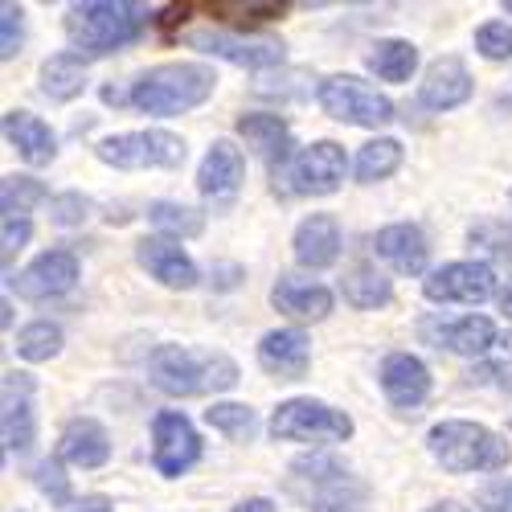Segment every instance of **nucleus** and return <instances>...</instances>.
<instances>
[{
    "label": "nucleus",
    "instance_id": "37998d69",
    "mask_svg": "<svg viewBox=\"0 0 512 512\" xmlns=\"http://www.w3.org/2000/svg\"><path fill=\"white\" fill-rule=\"evenodd\" d=\"M496 304H500V312H504V316L512 320V279H508V283L500 287V295H496Z\"/></svg>",
    "mask_w": 512,
    "mask_h": 512
},
{
    "label": "nucleus",
    "instance_id": "6e6552de",
    "mask_svg": "<svg viewBox=\"0 0 512 512\" xmlns=\"http://www.w3.org/2000/svg\"><path fill=\"white\" fill-rule=\"evenodd\" d=\"M271 435L283 443H345L353 418L316 398H291L271 414Z\"/></svg>",
    "mask_w": 512,
    "mask_h": 512
},
{
    "label": "nucleus",
    "instance_id": "a878e982",
    "mask_svg": "<svg viewBox=\"0 0 512 512\" xmlns=\"http://www.w3.org/2000/svg\"><path fill=\"white\" fill-rule=\"evenodd\" d=\"M87 91V62L78 54H54L41 62V95L50 103H70Z\"/></svg>",
    "mask_w": 512,
    "mask_h": 512
},
{
    "label": "nucleus",
    "instance_id": "39448f33",
    "mask_svg": "<svg viewBox=\"0 0 512 512\" xmlns=\"http://www.w3.org/2000/svg\"><path fill=\"white\" fill-rule=\"evenodd\" d=\"M426 451L435 455V463H443L447 472H459V476L463 472H504L512 459V447L496 431H488L480 422H463V418L431 426Z\"/></svg>",
    "mask_w": 512,
    "mask_h": 512
},
{
    "label": "nucleus",
    "instance_id": "c03bdc74",
    "mask_svg": "<svg viewBox=\"0 0 512 512\" xmlns=\"http://www.w3.org/2000/svg\"><path fill=\"white\" fill-rule=\"evenodd\" d=\"M492 377H500L496 369H480V373H472V381H480V386H484V381H492ZM496 386L500 390H512V381H496Z\"/></svg>",
    "mask_w": 512,
    "mask_h": 512
},
{
    "label": "nucleus",
    "instance_id": "9d476101",
    "mask_svg": "<svg viewBox=\"0 0 512 512\" xmlns=\"http://www.w3.org/2000/svg\"><path fill=\"white\" fill-rule=\"evenodd\" d=\"M201 459V435L181 410H160L152 422V463L156 472L177 480Z\"/></svg>",
    "mask_w": 512,
    "mask_h": 512
},
{
    "label": "nucleus",
    "instance_id": "423d86ee",
    "mask_svg": "<svg viewBox=\"0 0 512 512\" xmlns=\"http://www.w3.org/2000/svg\"><path fill=\"white\" fill-rule=\"evenodd\" d=\"M316 103L328 119L349 127H386L394 119V103L357 74H328L316 87Z\"/></svg>",
    "mask_w": 512,
    "mask_h": 512
},
{
    "label": "nucleus",
    "instance_id": "20e7f679",
    "mask_svg": "<svg viewBox=\"0 0 512 512\" xmlns=\"http://www.w3.org/2000/svg\"><path fill=\"white\" fill-rule=\"evenodd\" d=\"M213 87H218V78H213L209 66L201 62H168V66H156V70H144L127 99H132L136 111L144 115H185L193 107H201Z\"/></svg>",
    "mask_w": 512,
    "mask_h": 512
},
{
    "label": "nucleus",
    "instance_id": "473e14b6",
    "mask_svg": "<svg viewBox=\"0 0 512 512\" xmlns=\"http://www.w3.org/2000/svg\"><path fill=\"white\" fill-rule=\"evenodd\" d=\"M17 353H21L29 365L58 357V353H62V328L50 324V320H33V324H25L21 336H17Z\"/></svg>",
    "mask_w": 512,
    "mask_h": 512
},
{
    "label": "nucleus",
    "instance_id": "9b49d317",
    "mask_svg": "<svg viewBox=\"0 0 512 512\" xmlns=\"http://www.w3.org/2000/svg\"><path fill=\"white\" fill-rule=\"evenodd\" d=\"M422 295L431 304H484L496 291V271L488 263H447L422 279Z\"/></svg>",
    "mask_w": 512,
    "mask_h": 512
},
{
    "label": "nucleus",
    "instance_id": "ea45409f",
    "mask_svg": "<svg viewBox=\"0 0 512 512\" xmlns=\"http://www.w3.org/2000/svg\"><path fill=\"white\" fill-rule=\"evenodd\" d=\"M480 508L484 512H512V480H496L480 492Z\"/></svg>",
    "mask_w": 512,
    "mask_h": 512
},
{
    "label": "nucleus",
    "instance_id": "2eb2a0df",
    "mask_svg": "<svg viewBox=\"0 0 512 512\" xmlns=\"http://www.w3.org/2000/svg\"><path fill=\"white\" fill-rule=\"evenodd\" d=\"M136 259H140V267L152 275V279H160L164 287H173V291H189V287H197V263L185 254V246L177 242V238H164V234H156V238H140V246H136Z\"/></svg>",
    "mask_w": 512,
    "mask_h": 512
},
{
    "label": "nucleus",
    "instance_id": "cd10ccee",
    "mask_svg": "<svg viewBox=\"0 0 512 512\" xmlns=\"http://www.w3.org/2000/svg\"><path fill=\"white\" fill-rule=\"evenodd\" d=\"M439 345H447L459 357H480L492 345H500V340H496V328H492L488 316H463V320H455L439 332Z\"/></svg>",
    "mask_w": 512,
    "mask_h": 512
},
{
    "label": "nucleus",
    "instance_id": "a18cd8bd",
    "mask_svg": "<svg viewBox=\"0 0 512 512\" xmlns=\"http://www.w3.org/2000/svg\"><path fill=\"white\" fill-rule=\"evenodd\" d=\"M426 512H467V508H463L459 500H439V504H431Z\"/></svg>",
    "mask_w": 512,
    "mask_h": 512
},
{
    "label": "nucleus",
    "instance_id": "f03ea898",
    "mask_svg": "<svg viewBox=\"0 0 512 512\" xmlns=\"http://www.w3.org/2000/svg\"><path fill=\"white\" fill-rule=\"evenodd\" d=\"M152 13L144 5H127V0H87L66 13V37L78 50V58H107L144 37Z\"/></svg>",
    "mask_w": 512,
    "mask_h": 512
},
{
    "label": "nucleus",
    "instance_id": "f8f14e48",
    "mask_svg": "<svg viewBox=\"0 0 512 512\" xmlns=\"http://www.w3.org/2000/svg\"><path fill=\"white\" fill-rule=\"evenodd\" d=\"M74 283H78L74 250H46V254H37L21 275H9V287L21 295V300H33V304L58 300V295H66Z\"/></svg>",
    "mask_w": 512,
    "mask_h": 512
},
{
    "label": "nucleus",
    "instance_id": "aec40b11",
    "mask_svg": "<svg viewBox=\"0 0 512 512\" xmlns=\"http://www.w3.org/2000/svg\"><path fill=\"white\" fill-rule=\"evenodd\" d=\"M418 99L431 111H451L472 99V74H467V66L455 54H447V58L431 62V70H426L422 87H418Z\"/></svg>",
    "mask_w": 512,
    "mask_h": 512
},
{
    "label": "nucleus",
    "instance_id": "c85d7f7f",
    "mask_svg": "<svg viewBox=\"0 0 512 512\" xmlns=\"http://www.w3.org/2000/svg\"><path fill=\"white\" fill-rule=\"evenodd\" d=\"M418 66V46L414 41H402V37H386V41H377V46L369 50V70L377 78H386V82H406Z\"/></svg>",
    "mask_w": 512,
    "mask_h": 512
},
{
    "label": "nucleus",
    "instance_id": "4468645a",
    "mask_svg": "<svg viewBox=\"0 0 512 512\" xmlns=\"http://www.w3.org/2000/svg\"><path fill=\"white\" fill-rule=\"evenodd\" d=\"M0 426H5V451L9 455H29L37 439V418H33V377L29 373H5V410H0Z\"/></svg>",
    "mask_w": 512,
    "mask_h": 512
},
{
    "label": "nucleus",
    "instance_id": "ddd939ff",
    "mask_svg": "<svg viewBox=\"0 0 512 512\" xmlns=\"http://www.w3.org/2000/svg\"><path fill=\"white\" fill-rule=\"evenodd\" d=\"M189 46L201 50V54H213V58H226L234 66H246V70H267V66H279L283 62V41L275 37H259V33H189Z\"/></svg>",
    "mask_w": 512,
    "mask_h": 512
},
{
    "label": "nucleus",
    "instance_id": "72a5a7b5",
    "mask_svg": "<svg viewBox=\"0 0 512 512\" xmlns=\"http://www.w3.org/2000/svg\"><path fill=\"white\" fill-rule=\"evenodd\" d=\"M50 193L41 181L33 177H5V189H0V209L5 213H29L33 205H41Z\"/></svg>",
    "mask_w": 512,
    "mask_h": 512
},
{
    "label": "nucleus",
    "instance_id": "a211bd4d",
    "mask_svg": "<svg viewBox=\"0 0 512 512\" xmlns=\"http://www.w3.org/2000/svg\"><path fill=\"white\" fill-rule=\"evenodd\" d=\"M381 390H386L390 406L414 410L431 398V369H426L414 353H390L381 361Z\"/></svg>",
    "mask_w": 512,
    "mask_h": 512
},
{
    "label": "nucleus",
    "instance_id": "c756f323",
    "mask_svg": "<svg viewBox=\"0 0 512 512\" xmlns=\"http://www.w3.org/2000/svg\"><path fill=\"white\" fill-rule=\"evenodd\" d=\"M357 181L361 185H373V181H386L402 168V144L381 136V140H369L361 152H357Z\"/></svg>",
    "mask_w": 512,
    "mask_h": 512
},
{
    "label": "nucleus",
    "instance_id": "f704fd0d",
    "mask_svg": "<svg viewBox=\"0 0 512 512\" xmlns=\"http://www.w3.org/2000/svg\"><path fill=\"white\" fill-rule=\"evenodd\" d=\"M25 46V9L13 5V0H5L0 5V58L13 62Z\"/></svg>",
    "mask_w": 512,
    "mask_h": 512
},
{
    "label": "nucleus",
    "instance_id": "2f4dec72",
    "mask_svg": "<svg viewBox=\"0 0 512 512\" xmlns=\"http://www.w3.org/2000/svg\"><path fill=\"white\" fill-rule=\"evenodd\" d=\"M148 222L164 230V238H197L205 230V213L181 201H152L148 205Z\"/></svg>",
    "mask_w": 512,
    "mask_h": 512
},
{
    "label": "nucleus",
    "instance_id": "4be33fe9",
    "mask_svg": "<svg viewBox=\"0 0 512 512\" xmlns=\"http://www.w3.org/2000/svg\"><path fill=\"white\" fill-rule=\"evenodd\" d=\"M377 254L386 259L398 275H426V259H431V242H426V234L410 222H398V226H386L377 230L373 238Z\"/></svg>",
    "mask_w": 512,
    "mask_h": 512
},
{
    "label": "nucleus",
    "instance_id": "393cba45",
    "mask_svg": "<svg viewBox=\"0 0 512 512\" xmlns=\"http://www.w3.org/2000/svg\"><path fill=\"white\" fill-rule=\"evenodd\" d=\"M271 304L283 312V316H295V320H324L332 312V291L324 283H312V279H279L271 287Z\"/></svg>",
    "mask_w": 512,
    "mask_h": 512
},
{
    "label": "nucleus",
    "instance_id": "e433bc0d",
    "mask_svg": "<svg viewBox=\"0 0 512 512\" xmlns=\"http://www.w3.org/2000/svg\"><path fill=\"white\" fill-rule=\"evenodd\" d=\"M50 218L62 230L82 226V222L91 218V197H82V193H58V197H50Z\"/></svg>",
    "mask_w": 512,
    "mask_h": 512
},
{
    "label": "nucleus",
    "instance_id": "4c0bfd02",
    "mask_svg": "<svg viewBox=\"0 0 512 512\" xmlns=\"http://www.w3.org/2000/svg\"><path fill=\"white\" fill-rule=\"evenodd\" d=\"M33 480H37V488L46 492L54 504H70V476H66L62 459H46V463H37Z\"/></svg>",
    "mask_w": 512,
    "mask_h": 512
},
{
    "label": "nucleus",
    "instance_id": "58836bf2",
    "mask_svg": "<svg viewBox=\"0 0 512 512\" xmlns=\"http://www.w3.org/2000/svg\"><path fill=\"white\" fill-rule=\"evenodd\" d=\"M33 234V222H29V213H5V222H0V250H5V271L13 263V254L29 242Z\"/></svg>",
    "mask_w": 512,
    "mask_h": 512
},
{
    "label": "nucleus",
    "instance_id": "7ed1b4c3",
    "mask_svg": "<svg viewBox=\"0 0 512 512\" xmlns=\"http://www.w3.org/2000/svg\"><path fill=\"white\" fill-rule=\"evenodd\" d=\"M152 386L173 398H205L238 386V365L226 353H197L181 345H160L148 357Z\"/></svg>",
    "mask_w": 512,
    "mask_h": 512
},
{
    "label": "nucleus",
    "instance_id": "7c9ffc66",
    "mask_svg": "<svg viewBox=\"0 0 512 512\" xmlns=\"http://www.w3.org/2000/svg\"><path fill=\"white\" fill-rule=\"evenodd\" d=\"M205 422L234 443H250L259 435V414H254V406H246V402H213L205 410Z\"/></svg>",
    "mask_w": 512,
    "mask_h": 512
},
{
    "label": "nucleus",
    "instance_id": "79ce46f5",
    "mask_svg": "<svg viewBox=\"0 0 512 512\" xmlns=\"http://www.w3.org/2000/svg\"><path fill=\"white\" fill-rule=\"evenodd\" d=\"M230 512H279V508H275L267 496H250V500H238Z\"/></svg>",
    "mask_w": 512,
    "mask_h": 512
},
{
    "label": "nucleus",
    "instance_id": "a19ab883",
    "mask_svg": "<svg viewBox=\"0 0 512 512\" xmlns=\"http://www.w3.org/2000/svg\"><path fill=\"white\" fill-rule=\"evenodd\" d=\"M66 512H115V504H111L107 496H82V500H74Z\"/></svg>",
    "mask_w": 512,
    "mask_h": 512
},
{
    "label": "nucleus",
    "instance_id": "f257e3e1",
    "mask_svg": "<svg viewBox=\"0 0 512 512\" xmlns=\"http://www.w3.org/2000/svg\"><path fill=\"white\" fill-rule=\"evenodd\" d=\"M283 492L304 512H365L369 504V484L336 455H300L287 467Z\"/></svg>",
    "mask_w": 512,
    "mask_h": 512
},
{
    "label": "nucleus",
    "instance_id": "de8ad7c7",
    "mask_svg": "<svg viewBox=\"0 0 512 512\" xmlns=\"http://www.w3.org/2000/svg\"><path fill=\"white\" fill-rule=\"evenodd\" d=\"M504 13H512V0H508V5H504Z\"/></svg>",
    "mask_w": 512,
    "mask_h": 512
},
{
    "label": "nucleus",
    "instance_id": "b1692460",
    "mask_svg": "<svg viewBox=\"0 0 512 512\" xmlns=\"http://www.w3.org/2000/svg\"><path fill=\"white\" fill-rule=\"evenodd\" d=\"M62 459L82 467V472H95V467H103L111 459V439L103 431V422H95V418L66 422V431H62Z\"/></svg>",
    "mask_w": 512,
    "mask_h": 512
},
{
    "label": "nucleus",
    "instance_id": "f3484780",
    "mask_svg": "<svg viewBox=\"0 0 512 512\" xmlns=\"http://www.w3.org/2000/svg\"><path fill=\"white\" fill-rule=\"evenodd\" d=\"M259 365L279 381H300L312 365V340L300 328H275L259 340Z\"/></svg>",
    "mask_w": 512,
    "mask_h": 512
},
{
    "label": "nucleus",
    "instance_id": "c9c22d12",
    "mask_svg": "<svg viewBox=\"0 0 512 512\" xmlns=\"http://www.w3.org/2000/svg\"><path fill=\"white\" fill-rule=\"evenodd\" d=\"M476 50L488 62H512V25L508 21H488L476 29Z\"/></svg>",
    "mask_w": 512,
    "mask_h": 512
},
{
    "label": "nucleus",
    "instance_id": "dca6fc26",
    "mask_svg": "<svg viewBox=\"0 0 512 512\" xmlns=\"http://www.w3.org/2000/svg\"><path fill=\"white\" fill-rule=\"evenodd\" d=\"M242 177H246L242 152H238L230 140H213L209 152H205V160H201V168H197V189H201V197L213 201V205H226V201L238 197Z\"/></svg>",
    "mask_w": 512,
    "mask_h": 512
},
{
    "label": "nucleus",
    "instance_id": "6ab92c4d",
    "mask_svg": "<svg viewBox=\"0 0 512 512\" xmlns=\"http://www.w3.org/2000/svg\"><path fill=\"white\" fill-rule=\"evenodd\" d=\"M238 136L259 152L267 164H271V173L279 177L283 168L295 160L291 156V148H295V140H291V127H287V119L283 115H267V111H250V115H242L238 119Z\"/></svg>",
    "mask_w": 512,
    "mask_h": 512
},
{
    "label": "nucleus",
    "instance_id": "5701e85b",
    "mask_svg": "<svg viewBox=\"0 0 512 512\" xmlns=\"http://www.w3.org/2000/svg\"><path fill=\"white\" fill-rule=\"evenodd\" d=\"M5 136L21 152V160L33 164V168H46L58 156V136L50 132V123H41L33 111H9L5 115Z\"/></svg>",
    "mask_w": 512,
    "mask_h": 512
},
{
    "label": "nucleus",
    "instance_id": "49530a36",
    "mask_svg": "<svg viewBox=\"0 0 512 512\" xmlns=\"http://www.w3.org/2000/svg\"><path fill=\"white\" fill-rule=\"evenodd\" d=\"M0 324H5V328L13 324V304H9V300H5V304H0Z\"/></svg>",
    "mask_w": 512,
    "mask_h": 512
},
{
    "label": "nucleus",
    "instance_id": "1a4fd4ad",
    "mask_svg": "<svg viewBox=\"0 0 512 512\" xmlns=\"http://www.w3.org/2000/svg\"><path fill=\"white\" fill-rule=\"evenodd\" d=\"M349 173V156L336 140H316L312 148H304L283 173L275 177V193L283 189L287 197H328L340 189Z\"/></svg>",
    "mask_w": 512,
    "mask_h": 512
},
{
    "label": "nucleus",
    "instance_id": "bb28decb",
    "mask_svg": "<svg viewBox=\"0 0 512 512\" xmlns=\"http://www.w3.org/2000/svg\"><path fill=\"white\" fill-rule=\"evenodd\" d=\"M340 295H345V304H353L357 312H373V308H386L394 300V283L377 267L357 263L345 271V279H340Z\"/></svg>",
    "mask_w": 512,
    "mask_h": 512
},
{
    "label": "nucleus",
    "instance_id": "412c9836",
    "mask_svg": "<svg viewBox=\"0 0 512 512\" xmlns=\"http://www.w3.org/2000/svg\"><path fill=\"white\" fill-rule=\"evenodd\" d=\"M295 246V263L308 267V271H324L340 259V226L332 213H312V218L300 222V230H295L291 238Z\"/></svg>",
    "mask_w": 512,
    "mask_h": 512
},
{
    "label": "nucleus",
    "instance_id": "0eeeda50",
    "mask_svg": "<svg viewBox=\"0 0 512 512\" xmlns=\"http://www.w3.org/2000/svg\"><path fill=\"white\" fill-rule=\"evenodd\" d=\"M95 156L111 168H123V173H140V168H181L189 148L181 136L148 127V132H123V136L99 140Z\"/></svg>",
    "mask_w": 512,
    "mask_h": 512
}]
</instances>
